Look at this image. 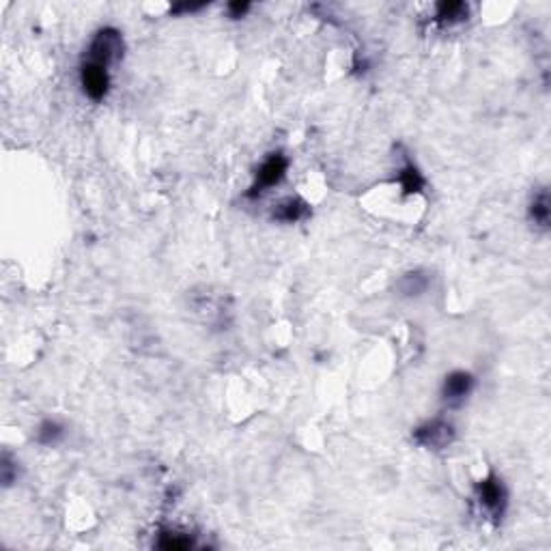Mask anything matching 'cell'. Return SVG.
Here are the masks:
<instances>
[{"label": "cell", "mask_w": 551, "mask_h": 551, "mask_svg": "<svg viewBox=\"0 0 551 551\" xmlns=\"http://www.w3.org/2000/svg\"><path fill=\"white\" fill-rule=\"evenodd\" d=\"M121 57H123V37L117 28H101L93 37L89 52H86L89 63L101 65L106 69L110 65H115Z\"/></svg>", "instance_id": "6da1fadb"}, {"label": "cell", "mask_w": 551, "mask_h": 551, "mask_svg": "<svg viewBox=\"0 0 551 551\" xmlns=\"http://www.w3.org/2000/svg\"><path fill=\"white\" fill-rule=\"evenodd\" d=\"M476 498H478L480 506L493 519H502V515L506 511V502H509V493L498 476L489 474L487 478H482L476 484Z\"/></svg>", "instance_id": "7a4b0ae2"}, {"label": "cell", "mask_w": 551, "mask_h": 551, "mask_svg": "<svg viewBox=\"0 0 551 551\" xmlns=\"http://www.w3.org/2000/svg\"><path fill=\"white\" fill-rule=\"evenodd\" d=\"M414 439H416V444H420L422 448L442 450V448H448L455 442V426L450 422L442 420V418H435V420H428V422L420 424L414 431Z\"/></svg>", "instance_id": "3957f363"}, {"label": "cell", "mask_w": 551, "mask_h": 551, "mask_svg": "<svg viewBox=\"0 0 551 551\" xmlns=\"http://www.w3.org/2000/svg\"><path fill=\"white\" fill-rule=\"evenodd\" d=\"M287 169H289V159H287L283 153H271V155L261 164V166H259V171H256V175H254V183H252L248 196H259V194H263L265 190H269V188H273V186H278V183L285 179Z\"/></svg>", "instance_id": "277c9868"}, {"label": "cell", "mask_w": 551, "mask_h": 551, "mask_svg": "<svg viewBox=\"0 0 551 551\" xmlns=\"http://www.w3.org/2000/svg\"><path fill=\"white\" fill-rule=\"evenodd\" d=\"M80 84L86 97H91L93 101H101L108 95L110 89V76L108 69L95 63H84L80 67Z\"/></svg>", "instance_id": "5b68a950"}, {"label": "cell", "mask_w": 551, "mask_h": 551, "mask_svg": "<svg viewBox=\"0 0 551 551\" xmlns=\"http://www.w3.org/2000/svg\"><path fill=\"white\" fill-rule=\"evenodd\" d=\"M476 379L465 373V370H455L444 379L442 385V399L444 403H448L450 407H459L461 403H465V399L472 394Z\"/></svg>", "instance_id": "8992f818"}, {"label": "cell", "mask_w": 551, "mask_h": 551, "mask_svg": "<svg viewBox=\"0 0 551 551\" xmlns=\"http://www.w3.org/2000/svg\"><path fill=\"white\" fill-rule=\"evenodd\" d=\"M308 213H310V207H308L306 200H302L300 196H289V198L280 200L273 207L271 215H273V220H278V222L295 225V222H300V220H304Z\"/></svg>", "instance_id": "52a82bcc"}, {"label": "cell", "mask_w": 551, "mask_h": 551, "mask_svg": "<svg viewBox=\"0 0 551 551\" xmlns=\"http://www.w3.org/2000/svg\"><path fill=\"white\" fill-rule=\"evenodd\" d=\"M399 291H401V295H405V297H418V295H422L424 291H426V287H428V276L424 273V271H409V273H405L403 278L399 280Z\"/></svg>", "instance_id": "ba28073f"}, {"label": "cell", "mask_w": 551, "mask_h": 551, "mask_svg": "<svg viewBox=\"0 0 551 551\" xmlns=\"http://www.w3.org/2000/svg\"><path fill=\"white\" fill-rule=\"evenodd\" d=\"M397 179H399V183H401L405 194H418L424 188V177H422V173L414 166L411 161H407L405 166L399 171Z\"/></svg>", "instance_id": "9c48e42d"}, {"label": "cell", "mask_w": 551, "mask_h": 551, "mask_svg": "<svg viewBox=\"0 0 551 551\" xmlns=\"http://www.w3.org/2000/svg\"><path fill=\"white\" fill-rule=\"evenodd\" d=\"M530 217H532V222L540 229L549 227V194H547V190H540V192L534 194L532 205H530Z\"/></svg>", "instance_id": "30bf717a"}, {"label": "cell", "mask_w": 551, "mask_h": 551, "mask_svg": "<svg viewBox=\"0 0 551 551\" xmlns=\"http://www.w3.org/2000/svg\"><path fill=\"white\" fill-rule=\"evenodd\" d=\"M65 435V426L57 420H43L37 428V442L43 446H54L59 444Z\"/></svg>", "instance_id": "8fae6325"}, {"label": "cell", "mask_w": 551, "mask_h": 551, "mask_svg": "<svg viewBox=\"0 0 551 551\" xmlns=\"http://www.w3.org/2000/svg\"><path fill=\"white\" fill-rule=\"evenodd\" d=\"M467 18V5L463 3H442L437 5L435 11V20L439 24H455V22H463Z\"/></svg>", "instance_id": "7c38bea8"}, {"label": "cell", "mask_w": 551, "mask_h": 551, "mask_svg": "<svg viewBox=\"0 0 551 551\" xmlns=\"http://www.w3.org/2000/svg\"><path fill=\"white\" fill-rule=\"evenodd\" d=\"M157 547L159 549H166V551H171V549H188V547H192V538H188V536H183V534H179V532H161V538L157 540Z\"/></svg>", "instance_id": "4fadbf2b"}, {"label": "cell", "mask_w": 551, "mask_h": 551, "mask_svg": "<svg viewBox=\"0 0 551 551\" xmlns=\"http://www.w3.org/2000/svg\"><path fill=\"white\" fill-rule=\"evenodd\" d=\"M0 467H3V482L9 487L16 478H18V472H16V463L5 455L3 457V465H0Z\"/></svg>", "instance_id": "5bb4252c"}, {"label": "cell", "mask_w": 551, "mask_h": 551, "mask_svg": "<svg viewBox=\"0 0 551 551\" xmlns=\"http://www.w3.org/2000/svg\"><path fill=\"white\" fill-rule=\"evenodd\" d=\"M248 11H250V5H248V3H231V5H229L231 18H244Z\"/></svg>", "instance_id": "9a60e30c"}, {"label": "cell", "mask_w": 551, "mask_h": 551, "mask_svg": "<svg viewBox=\"0 0 551 551\" xmlns=\"http://www.w3.org/2000/svg\"><path fill=\"white\" fill-rule=\"evenodd\" d=\"M203 7L205 5H177V7L171 9V13H192V11H198Z\"/></svg>", "instance_id": "2e32d148"}]
</instances>
